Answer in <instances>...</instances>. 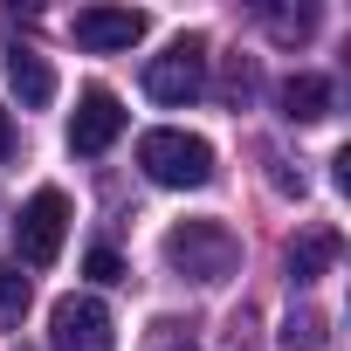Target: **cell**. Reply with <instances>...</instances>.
I'll use <instances>...</instances> for the list:
<instances>
[{"label":"cell","mask_w":351,"mask_h":351,"mask_svg":"<svg viewBox=\"0 0 351 351\" xmlns=\"http://www.w3.org/2000/svg\"><path fill=\"white\" fill-rule=\"evenodd\" d=\"M337 228H303L296 241H289V282L303 289V282H317V276H330V262H337Z\"/></svg>","instance_id":"cell-9"},{"label":"cell","mask_w":351,"mask_h":351,"mask_svg":"<svg viewBox=\"0 0 351 351\" xmlns=\"http://www.w3.org/2000/svg\"><path fill=\"white\" fill-rule=\"evenodd\" d=\"M14 152V117H8V104H0V158Z\"/></svg>","instance_id":"cell-16"},{"label":"cell","mask_w":351,"mask_h":351,"mask_svg":"<svg viewBox=\"0 0 351 351\" xmlns=\"http://www.w3.org/2000/svg\"><path fill=\"white\" fill-rule=\"evenodd\" d=\"M0 317H8V324L28 317V276H21V262H8V255H0Z\"/></svg>","instance_id":"cell-13"},{"label":"cell","mask_w":351,"mask_h":351,"mask_svg":"<svg viewBox=\"0 0 351 351\" xmlns=\"http://www.w3.org/2000/svg\"><path fill=\"white\" fill-rule=\"evenodd\" d=\"M282 117H289V124H317V117H330V76L296 69V76L282 83Z\"/></svg>","instance_id":"cell-10"},{"label":"cell","mask_w":351,"mask_h":351,"mask_svg":"<svg viewBox=\"0 0 351 351\" xmlns=\"http://www.w3.org/2000/svg\"><path fill=\"white\" fill-rule=\"evenodd\" d=\"M200 90H207V35H180L165 56H152L145 97H158V104H193Z\"/></svg>","instance_id":"cell-3"},{"label":"cell","mask_w":351,"mask_h":351,"mask_svg":"<svg viewBox=\"0 0 351 351\" xmlns=\"http://www.w3.org/2000/svg\"><path fill=\"white\" fill-rule=\"evenodd\" d=\"M83 276H90V282H124V262H117L110 248H90V255H83Z\"/></svg>","instance_id":"cell-14"},{"label":"cell","mask_w":351,"mask_h":351,"mask_svg":"<svg viewBox=\"0 0 351 351\" xmlns=\"http://www.w3.org/2000/svg\"><path fill=\"white\" fill-rule=\"evenodd\" d=\"M8 83H14V97H21V110H42V104H56V69L28 49V42H14L8 49Z\"/></svg>","instance_id":"cell-8"},{"label":"cell","mask_w":351,"mask_h":351,"mask_svg":"<svg viewBox=\"0 0 351 351\" xmlns=\"http://www.w3.org/2000/svg\"><path fill=\"white\" fill-rule=\"evenodd\" d=\"M152 351H200V344H193V337H172V324H158V344H152Z\"/></svg>","instance_id":"cell-15"},{"label":"cell","mask_w":351,"mask_h":351,"mask_svg":"<svg viewBox=\"0 0 351 351\" xmlns=\"http://www.w3.org/2000/svg\"><path fill=\"white\" fill-rule=\"evenodd\" d=\"M138 165L152 186H207L214 180V145L193 138V131H145L138 138Z\"/></svg>","instance_id":"cell-2"},{"label":"cell","mask_w":351,"mask_h":351,"mask_svg":"<svg viewBox=\"0 0 351 351\" xmlns=\"http://www.w3.org/2000/svg\"><path fill=\"white\" fill-rule=\"evenodd\" d=\"M117 131H124V104H117L104 83H90V90L76 97V117H69V152L97 158V152L117 145Z\"/></svg>","instance_id":"cell-7"},{"label":"cell","mask_w":351,"mask_h":351,"mask_svg":"<svg viewBox=\"0 0 351 351\" xmlns=\"http://www.w3.org/2000/svg\"><path fill=\"white\" fill-rule=\"evenodd\" d=\"M62 234H69V200H62L56 186H42V193L21 207V221H14V248H21L28 269H49V262L62 255Z\"/></svg>","instance_id":"cell-4"},{"label":"cell","mask_w":351,"mask_h":351,"mask_svg":"<svg viewBox=\"0 0 351 351\" xmlns=\"http://www.w3.org/2000/svg\"><path fill=\"white\" fill-rule=\"evenodd\" d=\"M145 14L138 8H83L76 21H69V35H76V49H90V56H117V49H138L145 42Z\"/></svg>","instance_id":"cell-6"},{"label":"cell","mask_w":351,"mask_h":351,"mask_svg":"<svg viewBox=\"0 0 351 351\" xmlns=\"http://www.w3.org/2000/svg\"><path fill=\"white\" fill-rule=\"evenodd\" d=\"M282 351H330V317L324 310H289L282 317Z\"/></svg>","instance_id":"cell-11"},{"label":"cell","mask_w":351,"mask_h":351,"mask_svg":"<svg viewBox=\"0 0 351 351\" xmlns=\"http://www.w3.org/2000/svg\"><path fill=\"white\" fill-rule=\"evenodd\" d=\"M262 21H269L276 42H310L317 35V8H262Z\"/></svg>","instance_id":"cell-12"},{"label":"cell","mask_w":351,"mask_h":351,"mask_svg":"<svg viewBox=\"0 0 351 351\" xmlns=\"http://www.w3.org/2000/svg\"><path fill=\"white\" fill-rule=\"evenodd\" d=\"M165 262L193 282H228L234 262H241V241H234L228 221H180L165 234Z\"/></svg>","instance_id":"cell-1"},{"label":"cell","mask_w":351,"mask_h":351,"mask_svg":"<svg viewBox=\"0 0 351 351\" xmlns=\"http://www.w3.org/2000/svg\"><path fill=\"white\" fill-rule=\"evenodd\" d=\"M49 351H117L110 337V310L97 296H62L49 310Z\"/></svg>","instance_id":"cell-5"}]
</instances>
